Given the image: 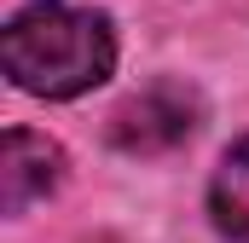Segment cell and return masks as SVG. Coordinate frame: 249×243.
I'll use <instances>...</instances> for the list:
<instances>
[{
    "label": "cell",
    "instance_id": "5b68a950",
    "mask_svg": "<svg viewBox=\"0 0 249 243\" xmlns=\"http://www.w3.org/2000/svg\"><path fill=\"white\" fill-rule=\"evenodd\" d=\"M93 243H122V238H93Z\"/></svg>",
    "mask_w": 249,
    "mask_h": 243
},
{
    "label": "cell",
    "instance_id": "7a4b0ae2",
    "mask_svg": "<svg viewBox=\"0 0 249 243\" xmlns=\"http://www.w3.org/2000/svg\"><path fill=\"white\" fill-rule=\"evenodd\" d=\"M203 122V104L186 81H151L110 116V145L127 156H168L180 151Z\"/></svg>",
    "mask_w": 249,
    "mask_h": 243
},
{
    "label": "cell",
    "instance_id": "277c9868",
    "mask_svg": "<svg viewBox=\"0 0 249 243\" xmlns=\"http://www.w3.org/2000/svg\"><path fill=\"white\" fill-rule=\"evenodd\" d=\"M209 214L232 243H249V139H238L220 156V168L209 180Z\"/></svg>",
    "mask_w": 249,
    "mask_h": 243
},
{
    "label": "cell",
    "instance_id": "6da1fadb",
    "mask_svg": "<svg viewBox=\"0 0 249 243\" xmlns=\"http://www.w3.org/2000/svg\"><path fill=\"white\" fill-rule=\"evenodd\" d=\"M0 64H6L12 87H23L35 99H75V93H93L116 69V29L105 12L41 0L6 23Z\"/></svg>",
    "mask_w": 249,
    "mask_h": 243
},
{
    "label": "cell",
    "instance_id": "3957f363",
    "mask_svg": "<svg viewBox=\"0 0 249 243\" xmlns=\"http://www.w3.org/2000/svg\"><path fill=\"white\" fill-rule=\"evenodd\" d=\"M58 185H64V151L35 127H12L0 151V208L23 214L29 203L53 197Z\"/></svg>",
    "mask_w": 249,
    "mask_h": 243
}]
</instances>
